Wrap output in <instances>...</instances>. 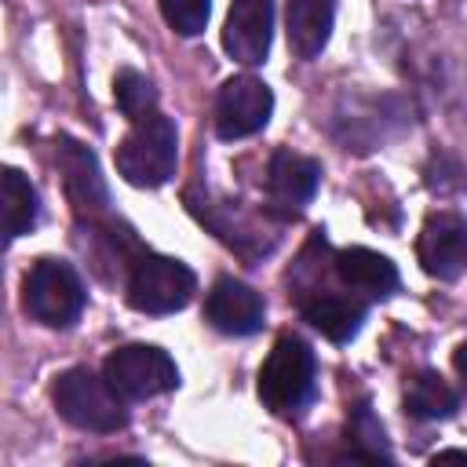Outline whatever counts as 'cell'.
I'll return each instance as SVG.
<instances>
[{"label": "cell", "mask_w": 467, "mask_h": 467, "mask_svg": "<svg viewBox=\"0 0 467 467\" xmlns=\"http://www.w3.org/2000/svg\"><path fill=\"white\" fill-rule=\"evenodd\" d=\"M102 376L113 383V390L124 401H142V398H157L179 387V368L171 361L168 350L153 347V343H128L117 347L106 365Z\"/></svg>", "instance_id": "8992f818"}, {"label": "cell", "mask_w": 467, "mask_h": 467, "mask_svg": "<svg viewBox=\"0 0 467 467\" xmlns=\"http://www.w3.org/2000/svg\"><path fill=\"white\" fill-rule=\"evenodd\" d=\"M420 266L438 281H456L467 270V223L456 212H438L423 223L420 241Z\"/></svg>", "instance_id": "9c48e42d"}, {"label": "cell", "mask_w": 467, "mask_h": 467, "mask_svg": "<svg viewBox=\"0 0 467 467\" xmlns=\"http://www.w3.org/2000/svg\"><path fill=\"white\" fill-rule=\"evenodd\" d=\"M314 394V350L299 336H281L259 368V398L277 416H296Z\"/></svg>", "instance_id": "277c9868"}, {"label": "cell", "mask_w": 467, "mask_h": 467, "mask_svg": "<svg viewBox=\"0 0 467 467\" xmlns=\"http://www.w3.org/2000/svg\"><path fill=\"white\" fill-rule=\"evenodd\" d=\"M263 314H266V303L263 296L244 285V281H234V277H219L204 299V317L212 328L226 332V336H252L263 328Z\"/></svg>", "instance_id": "8fae6325"}, {"label": "cell", "mask_w": 467, "mask_h": 467, "mask_svg": "<svg viewBox=\"0 0 467 467\" xmlns=\"http://www.w3.org/2000/svg\"><path fill=\"white\" fill-rule=\"evenodd\" d=\"M161 15L179 36H197L208 26L212 0H161Z\"/></svg>", "instance_id": "d6986e66"}, {"label": "cell", "mask_w": 467, "mask_h": 467, "mask_svg": "<svg viewBox=\"0 0 467 467\" xmlns=\"http://www.w3.org/2000/svg\"><path fill=\"white\" fill-rule=\"evenodd\" d=\"M445 460H460V463H467V452H456V449H445V452H438V456H434V463H445Z\"/></svg>", "instance_id": "7402d4cb"}, {"label": "cell", "mask_w": 467, "mask_h": 467, "mask_svg": "<svg viewBox=\"0 0 467 467\" xmlns=\"http://www.w3.org/2000/svg\"><path fill=\"white\" fill-rule=\"evenodd\" d=\"M350 438L361 445V456H365V460H390V445H387V438H383L379 420L368 412V405H358V409H354Z\"/></svg>", "instance_id": "ffe728a7"}, {"label": "cell", "mask_w": 467, "mask_h": 467, "mask_svg": "<svg viewBox=\"0 0 467 467\" xmlns=\"http://www.w3.org/2000/svg\"><path fill=\"white\" fill-rule=\"evenodd\" d=\"M274 113V91L259 77H230L215 95V135L234 142L266 128Z\"/></svg>", "instance_id": "52a82bcc"}, {"label": "cell", "mask_w": 467, "mask_h": 467, "mask_svg": "<svg viewBox=\"0 0 467 467\" xmlns=\"http://www.w3.org/2000/svg\"><path fill=\"white\" fill-rule=\"evenodd\" d=\"M274 36V4L270 0H234L223 26V47L241 66H259Z\"/></svg>", "instance_id": "30bf717a"}, {"label": "cell", "mask_w": 467, "mask_h": 467, "mask_svg": "<svg viewBox=\"0 0 467 467\" xmlns=\"http://www.w3.org/2000/svg\"><path fill=\"white\" fill-rule=\"evenodd\" d=\"M175 161H179V135L171 117L164 113L131 124V131L117 142V171L124 175V182L142 190L164 186L175 175Z\"/></svg>", "instance_id": "6da1fadb"}, {"label": "cell", "mask_w": 467, "mask_h": 467, "mask_svg": "<svg viewBox=\"0 0 467 467\" xmlns=\"http://www.w3.org/2000/svg\"><path fill=\"white\" fill-rule=\"evenodd\" d=\"M88 303L80 274L66 259H36L22 281V306L47 328H69Z\"/></svg>", "instance_id": "3957f363"}, {"label": "cell", "mask_w": 467, "mask_h": 467, "mask_svg": "<svg viewBox=\"0 0 467 467\" xmlns=\"http://www.w3.org/2000/svg\"><path fill=\"white\" fill-rule=\"evenodd\" d=\"M299 310L332 343L354 339L365 321V303L358 296H343V292H328V288H306L299 296Z\"/></svg>", "instance_id": "4fadbf2b"}, {"label": "cell", "mask_w": 467, "mask_h": 467, "mask_svg": "<svg viewBox=\"0 0 467 467\" xmlns=\"http://www.w3.org/2000/svg\"><path fill=\"white\" fill-rule=\"evenodd\" d=\"M197 292V277L186 263L171 255H139L131 263L124 296L139 314H175L182 310Z\"/></svg>", "instance_id": "5b68a950"}, {"label": "cell", "mask_w": 467, "mask_h": 467, "mask_svg": "<svg viewBox=\"0 0 467 467\" xmlns=\"http://www.w3.org/2000/svg\"><path fill=\"white\" fill-rule=\"evenodd\" d=\"M55 409L66 423L95 434H117L128 423L124 398L113 390L106 376H95L91 368H69L58 376Z\"/></svg>", "instance_id": "7a4b0ae2"}, {"label": "cell", "mask_w": 467, "mask_h": 467, "mask_svg": "<svg viewBox=\"0 0 467 467\" xmlns=\"http://www.w3.org/2000/svg\"><path fill=\"white\" fill-rule=\"evenodd\" d=\"M55 164L62 171V182H66V193H69V204L80 219H102L109 215V190H106V179L99 171V161L88 146H80L77 139H58L55 142Z\"/></svg>", "instance_id": "ba28073f"}, {"label": "cell", "mask_w": 467, "mask_h": 467, "mask_svg": "<svg viewBox=\"0 0 467 467\" xmlns=\"http://www.w3.org/2000/svg\"><path fill=\"white\" fill-rule=\"evenodd\" d=\"M0 190H4V234H7V241H15L36 226L40 201H36L33 182L18 168H4Z\"/></svg>", "instance_id": "e0dca14e"}, {"label": "cell", "mask_w": 467, "mask_h": 467, "mask_svg": "<svg viewBox=\"0 0 467 467\" xmlns=\"http://www.w3.org/2000/svg\"><path fill=\"white\" fill-rule=\"evenodd\" d=\"M317 179H321V164L314 157H303L296 150H277L266 164V197L277 212L292 215L314 197Z\"/></svg>", "instance_id": "7c38bea8"}, {"label": "cell", "mask_w": 467, "mask_h": 467, "mask_svg": "<svg viewBox=\"0 0 467 467\" xmlns=\"http://www.w3.org/2000/svg\"><path fill=\"white\" fill-rule=\"evenodd\" d=\"M456 405H460L456 390H452L438 372H431V368L416 372V376L405 383V412H409L412 420H423V423H431V420H449V416L456 412Z\"/></svg>", "instance_id": "2e32d148"}, {"label": "cell", "mask_w": 467, "mask_h": 467, "mask_svg": "<svg viewBox=\"0 0 467 467\" xmlns=\"http://www.w3.org/2000/svg\"><path fill=\"white\" fill-rule=\"evenodd\" d=\"M113 99H117V109H120L131 124H139V120H146V117L157 113V88H153V80L142 77L139 69H120V73H117V80H113Z\"/></svg>", "instance_id": "ac0fdd59"}, {"label": "cell", "mask_w": 467, "mask_h": 467, "mask_svg": "<svg viewBox=\"0 0 467 467\" xmlns=\"http://www.w3.org/2000/svg\"><path fill=\"white\" fill-rule=\"evenodd\" d=\"M332 22H336V0H288L285 11L288 47L299 58H317L332 36Z\"/></svg>", "instance_id": "9a60e30c"}, {"label": "cell", "mask_w": 467, "mask_h": 467, "mask_svg": "<svg viewBox=\"0 0 467 467\" xmlns=\"http://www.w3.org/2000/svg\"><path fill=\"white\" fill-rule=\"evenodd\" d=\"M332 270L350 292L368 299H387L398 288V266L372 248H339L332 255Z\"/></svg>", "instance_id": "5bb4252c"}, {"label": "cell", "mask_w": 467, "mask_h": 467, "mask_svg": "<svg viewBox=\"0 0 467 467\" xmlns=\"http://www.w3.org/2000/svg\"><path fill=\"white\" fill-rule=\"evenodd\" d=\"M452 368H456V376H460V383H463V390H467V343H460V347L452 350Z\"/></svg>", "instance_id": "44dd1931"}]
</instances>
